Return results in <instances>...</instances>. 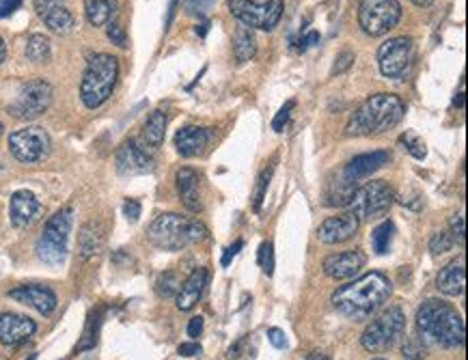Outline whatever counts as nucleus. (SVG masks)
Here are the masks:
<instances>
[{
    "instance_id": "nucleus-1",
    "label": "nucleus",
    "mask_w": 468,
    "mask_h": 360,
    "mask_svg": "<svg viewBox=\"0 0 468 360\" xmlns=\"http://www.w3.org/2000/svg\"><path fill=\"white\" fill-rule=\"evenodd\" d=\"M391 291H393V285L384 274L369 272L365 276L356 279L354 283L341 285L330 296V302L337 308L339 315L352 322H362V320H369L389 300Z\"/></svg>"
},
{
    "instance_id": "nucleus-2",
    "label": "nucleus",
    "mask_w": 468,
    "mask_h": 360,
    "mask_svg": "<svg viewBox=\"0 0 468 360\" xmlns=\"http://www.w3.org/2000/svg\"><path fill=\"white\" fill-rule=\"evenodd\" d=\"M417 332L423 343L455 349L464 345V320L455 308L440 300H425L417 311Z\"/></svg>"
},
{
    "instance_id": "nucleus-3",
    "label": "nucleus",
    "mask_w": 468,
    "mask_h": 360,
    "mask_svg": "<svg viewBox=\"0 0 468 360\" xmlns=\"http://www.w3.org/2000/svg\"><path fill=\"white\" fill-rule=\"evenodd\" d=\"M406 115L403 101L397 95L380 93L369 97L350 119V136H378L393 130Z\"/></svg>"
},
{
    "instance_id": "nucleus-4",
    "label": "nucleus",
    "mask_w": 468,
    "mask_h": 360,
    "mask_svg": "<svg viewBox=\"0 0 468 360\" xmlns=\"http://www.w3.org/2000/svg\"><path fill=\"white\" fill-rule=\"evenodd\" d=\"M205 237H207V227L203 223L179 214H162L147 229V240L158 250H167V252L182 250Z\"/></svg>"
},
{
    "instance_id": "nucleus-5",
    "label": "nucleus",
    "mask_w": 468,
    "mask_h": 360,
    "mask_svg": "<svg viewBox=\"0 0 468 360\" xmlns=\"http://www.w3.org/2000/svg\"><path fill=\"white\" fill-rule=\"evenodd\" d=\"M119 78V61L113 55H93L87 61L82 82H80V99L87 108H99L104 101L113 95V89Z\"/></svg>"
},
{
    "instance_id": "nucleus-6",
    "label": "nucleus",
    "mask_w": 468,
    "mask_h": 360,
    "mask_svg": "<svg viewBox=\"0 0 468 360\" xmlns=\"http://www.w3.org/2000/svg\"><path fill=\"white\" fill-rule=\"evenodd\" d=\"M74 225V210L63 208L55 216H50L41 237L37 240V257L45 266H61L67 259V240Z\"/></svg>"
},
{
    "instance_id": "nucleus-7",
    "label": "nucleus",
    "mask_w": 468,
    "mask_h": 360,
    "mask_svg": "<svg viewBox=\"0 0 468 360\" xmlns=\"http://www.w3.org/2000/svg\"><path fill=\"white\" fill-rule=\"evenodd\" d=\"M406 326V315L399 306H389L386 311H382L360 337V345L367 351H386L403 332Z\"/></svg>"
},
{
    "instance_id": "nucleus-8",
    "label": "nucleus",
    "mask_w": 468,
    "mask_h": 360,
    "mask_svg": "<svg viewBox=\"0 0 468 360\" xmlns=\"http://www.w3.org/2000/svg\"><path fill=\"white\" fill-rule=\"evenodd\" d=\"M401 20L399 0H360L358 24L372 37H382Z\"/></svg>"
},
{
    "instance_id": "nucleus-9",
    "label": "nucleus",
    "mask_w": 468,
    "mask_h": 360,
    "mask_svg": "<svg viewBox=\"0 0 468 360\" xmlns=\"http://www.w3.org/2000/svg\"><path fill=\"white\" fill-rule=\"evenodd\" d=\"M395 201L393 190L384 181H369L362 188H356L352 196V214L358 220H378L389 214Z\"/></svg>"
},
{
    "instance_id": "nucleus-10",
    "label": "nucleus",
    "mask_w": 468,
    "mask_h": 360,
    "mask_svg": "<svg viewBox=\"0 0 468 360\" xmlns=\"http://www.w3.org/2000/svg\"><path fill=\"white\" fill-rule=\"evenodd\" d=\"M229 11L246 28L272 30L281 22L283 0H266V3H255V0H229Z\"/></svg>"
},
{
    "instance_id": "nucleus-11",
    "label": "nucleus",
    "mask_w": 468,
    "mask_h": 360,
    "mask_svg": "<svg viewBox=\"0 0 468 360\" xmlns=\"http://www.w3.org/2000/svg\"><path fill=\"white\" fill-rule=\"evenodd\" d=\"M50 149H52V140H50L48 132L37 125L16 130L9 136L11 156L22 164H37V162L45 160Z\"/></svg>"
},
{
    "instance_id": "nucleus-12",
    "label": "nucleus",
    "mask_w": 468,
    "mask_h": 360,
    "mask_svg": "<svg viewBox=\"0 0 468 360\" xmlns=\"http://www.w3.org/2000/svg\"><path fill=\"white\" fill-rule=\"evenodd\" d=\"M52 84L41 80V78H35L30 82H26L16 101L9 106V115L16 117V119H37L39 115H43L50 104H52Z\"/></svg>"
},
{
    "instance_id": "nucleus-13",
    "label": "nucleus",
    "mask_w": 468,
    "mask_h": 360,
    "mask_svg": "<svg viewBox=\"0 0 468 360\" xmlns=\"http://www.w3.org/2000/svg\"><path fill=\"white\" fill-rule=\"evenodd\" d=\"M412 59H414V45L410 37H393L384 41L378 50L380 72L384 78L391 80H401L410 72Z\"/></svg>"
},
{
    "instance_id": "nucleus-14",
    "label": "nucleus",
    "mask_w": 468,
    "mask_h": 360,
    "mask_svg": "<svg viewBox=\"0 0 468 360\" xmlns=\"http://www.w3.org/2000/svg\"><path fill=\"white\" fill-rule=\"evenodd\" d=\"M115 162L121 175H147L155 169V160L147 153L145 145H140L134 138H128L117 149Z\"/></svg>"
},
{
    "instance_id": "nucleus-15",
    "label": "nucleus",
    "mask_w": 468,
    "mask_h": 360,
    "mask_svg": "<svg viewBox=\"0 0 468 360\" xmlns=\"http://www.w3.org/2000/svg\"><path fill=\"white\" fill-rule=\"evenodd\" d=\"M35 11L41 22L57 35H69L76 26V20L63 0H35Z\"/></svg>"
},
{
    "instance_id": "nucleus-16",
    "label": "nucleus",
    "mask_w": 468,
    "mask_h": 360,
    "mask_svg": "<svg viewBox=\"0 0 468 360\" xmlns=\"http://www.w3.org/2000/svg\"><path fill=\"white\" fill-rule=\"evenodd\" d=\"M9 298H13L20 304H26L35 308L41 315H52L57 308V293L45 285H20L9 291Z\"/></svg>"
},
{
    "instance_id": "nucleus-17",
    "label": "nucleus",
    "mask_w": 468,
    "mask_h": 360,
    "mask_svg": "<svg viewBox=\"0 0 468 360\" xmlns=\"http://www.w3.org/2000/svg\"><path fill=\"white\" fill-rule=\"evenodd\" d=\"M358 227H360V220L352 212H345V214L326 218L318 229V237L322 244H328V246L343 244L356 235Z\"/></svg>"
},
{
    "instance_id": "nucleus-18",
    "label": "nucleus",
    "mask_w": 468,
    "mask_h": 360,
    "mask_svg": "<svg viewBox=\"0 0 468 360\" xmlns=\"http://www.w3.org/2000/svg\"><path fill=\"white\" fill-rule=\"evenodd\" d=\"M367 257L360 250H347V252H337L324 259V272L326 276L335 281H347L354 279L362 268H365Z\"/></svg>"
},
{
    "instance_id": "nucleus-19",
    "label": "nucleus",
    "mask_w": 468,
    "mask_h": 360,
    "mask_svg": "<svg viewBox=\"0 0 468 360\" xmlns=\"http://www.w3.org/2000/svg\"><path fill=\"white\" fill-rule=\"evenodd\" d=\"M37 332V324L18 313H0V343L3 345H20L26 343Z\"/></svg>"
},
{
    "instance_id": "nucleus-20",
    "label": "nucleus",
    "mask_w": 468,
    "mask_h": 360,
    "mask_svg": "<svg viewBox=\"0 0 468 360\" xmlns=\"http://www.w3.org/2000/svg\"><path fill=\"white\" fill-rule=\"evenodd\" d=\"M391 162V153L389 151H372V153H362V156H356L352 158L345 169L341 171V177L347 179V181H360L369 177L372 173L380 171L384 164Z\"/></svg>"
},
{
    "instance_id": "nucleus-21",
    "label": "nucleus",
    "mask_w": 468,
    "mask_h": 360,
    "mask_svg": "<svg viewBox=\"0 0 468 360\" xmlns=\"http://www.w3.org/2000/svg\"><path fill=\"white\" fill-rule=\"evenodd\" d=\"M41 212V203L37 201V196L30 190H18L11 196V208H9V216H11V225L16 229H24L28 227Z\"/></svg>"
},
{
    "instance_id": "nucleus-22",
    "label": "nucleus",
    "mask_w": 468,
    "mask_h": 360,
    "mask_svg": "<svg viewBox=\"0 0 468 360\" xmlns=\"http://www.w3.org/2000/svg\"><path fill=\"white\" fill-rule=\"evenodd\" d=\"M207 279H210V274H207L205 268L192 270V274L182 283V287H179V291L175 296L179 311H192V308L199 304V300H201V296L205 291Z\"/></svg>"
},
{
    "instance_id": "nucleus-23",
    "label": "nucleus",
    "mask_w": 468,
    "mask_h": 360,
    "mask_svg": "<svg viewBox=\"0 0 468 360\" xmlns=\"http://www.w3.org/2000/svg\"><path fill=\"white\" fill-rule=\"evenodd\" d=\"M177 192H179V198L184 203V208L192 214H199L203 210V203H201V177L196 175V171L184 167L177 171Z\"/></svg>"
},
{
    "instance_id": "nucleus-24",
    "label": "nucleus",
    "mask_w": 468,
    "mask_h": 360,
    "mask_svg": "<svg viewBox=\"0 0 468 360\" xmlns=\"http://www.w3.org/2000/svg\"><path fill=\"white\" fill-rule=\"evenodd\" d=\"M210 142V132L203 130V128H182L175 134V149L182 158H194L199 153H203V149Z\"/></svg>"
},
{
    "instance_id": "nucleus-25",
    "label": "nucleus",
    "mask_w": 468,
    "mask_h": 360,
    "mask_svg": "<svg viewBox=\"0 0 468 360\" xmlns=\"http://www.w3.org/2000/svg\"><path fill=\"white\" fill-rule=\"evenodd\" d=\"M464 285H466V268H464L462 259L447 264L436 276V289L445 296H451V298L462 296Z\"/></svg>"
},
{
    "instance_id": "nucleus-26",
    "label": "nucleus",
    "mask_w": 468,
    "mask_h": 360,
    "mask_svg": "<svg viewBox=\"0 0 468 360\" xmlns=\"http://www.w3.org/2000/svg\"><path fill=\"white\" fill-rule=\"evenodd\" d=\"M104 246V227L101 223H84L78 233V257L82 261H89L91 257L99 254Z\"/></svg>"
},
{
    "instance_id": "nucleus-27",
    "label": "nucleus",
    "mask_w": 468,
    "mask_h": 360,
    "mask_svg": "<svg viewBox=\"0 0 468 360\" xmlns=\"http://www.w3.org/2000/svg\"><path fill=\"white\" fill-rule=\"evenodd\" d=\"M167 134V115L162 111H153L143 125V145L158 149Z\"/></svg>"
},
{
    "instance_id": "nucleus-28",
    "label": "nucleus",
    "mask_w": 468,
    "mask_h": 360,
    "mask_svg": "<svg viewBox=\"0 0 468 360\" xmlns=\"http://www.w3.org/2000/svg\"><path fill=\"white\" fill-rule=\"evenodd\" d=\"M356 192V184L347 181L343 177H339L337 181H330L326 188V205L328 208H345V205L352 203V196Z\"/></svg>"
},
{
    "instance_id": "nucleus-29",
    "label": "nucleus",
    "mask_w": 468,
    "mask_h": 360,
    "mask_svg": "<svg viewBox=\"0 0 468 360\" xmlns=\"http://www.w3.org/2000/svg\"><path fill=\"white\" fill-rule=\"evenodd\" d=\"M84 16L91 26H106L115 16V3L113 0H87Z\"/></svg>"
},
{
    "instance_id": "nucleus-30",
    "label": "nucleus",
    "mask_w": 468,
    "mask_h": 360,
    "mask_svg": "<svg viewBox=\"0 0 468 360\" xmlns=\"http://www.w3.org/2000/svg\"><path fill=\"white\" fill-rule=\"evenodd\" d=\"M257 52V43H255V37L250 33V28L246 26H240L235 30V37H233V55L240 63H246L255 57Z\"/></svg>"
},
{
    "instance_id": "nucleus-31",
    "label": "nucleus",
    "mask_w": 468,
    "mask_h": 360,
    "mask_svg": "<svg viewBox=\"0 0 468 360\" xmlns=\"http://www.w3.org/2000/svg\"><path fill=\"white\" fill-rule=\"evenodd\" d=\"M52 57V45L45 35H30L26 43V59L33 63H48Z\"/></svg>"
},
{
    "instance_id": "nucleus-32",
    "label": "nucleus",
    "mask_w": 468,
    "mask_h": 360,
    "mask_svg": "<svg viewBox=\"0 0 468 360\" xmlns=\"http://www.w3.org/2000/svg\"><path fill=\"white\" fill-rule=\"evenodd\" d=\"M99 326H101V311H93L87 320V326H84V332L76 345V354L80 351H87V349H93L97 345V337H99Z\"/></svg>"
},
{
    "instance_id": "nucleus-33",
    "label": "nucleus",
    "mask_w": 468,
    "mask_h": 360,
    "mask_svg": "<svg viewBox=\"0 0 468 360\" xmlns=\"http://www.w3.org/2000/svg\"><path fill=\"white\" fill-rule=\"evenodd\" d=\"M393 223L391 220H384L380 223L374 231H372V248L376 254H386L389 248H391V242H393Z\"/></svg>"
},
{
    "instance_id": "nucleus-34",
    "label": "nucleus",
    "mask_w": 468,
    "mask_h": 360,
    "mask_svg": "<svg viewBox=\"0 0 468 360\" xmlns=\"http://www.w3.org/2000/svg\"><path fill=\"white\" fill-rule=\"evenodd\" d=\"M179 287H182V281H179L177 272H173V270H167L155 279V291H158L160 298H175Z\"/></svg>"
},
{
    "instance_id": "nucleus-35",
    "label": "nucleus",
    "mask_w": 468,
    "mask_h": 360,
    "mask_svg": "<svg viewBox=\"0 0 468 360\" xmlns=\"http://www.w3.org/2000/svg\"><path fill=\"white\" fill-rule=\"evenodd\" d=\"M272 173H274V167L262 171V175L257 177V184H255V194H252V210L259 212L264 205V198H266V192H268V186H270V179H272Z\"/></svg>"
},
{
    "instance_id": "nucleus-36",
    "label": "nucleus",
    "mask_w": 468,
    "mask_h": 360,
    "mask_svg": "<svg viewBox=\"0 0 468 360\" xmlns=\"http://www.w3.org/2000/svg\"><path fill=\"white\" fill-rule=\"evenodd\" d=\"M399 145H403V149L410 153L414 160H425V156H428L425 142H423L421 138H417L414 134H410V132H406V134L399 136Z\"/></svg>"
},
{
    "instance_id": "nucleus-37",
    "label": "nucleus",
    "mask_w": 468,
    "mask_h": 360,
    "mask_svg": "<svg viewBox=\"0 0 468 360\" xmlns=\"http://www.w3.org/2000/svg\"><path fill=\"white\" fill-rule=\"evenodd\" d=\"M401 358L403 360H423L428 358V347L419 337H410L401 345Z\"/></svg>"
},
{
    "instance_id": "nucleus-38",
    "label": "nucleus",
    "mask_w": 468,
    "mask_h": 360,
    "mask_svg": "<svg viewBox=\"0 0 468 360\" xmlns=\"http://www.w3.org/2000/svg\"><path fill=\"white\" fill-rule=\"evenodd\" d=\"M257 264L262 268V272L266 276H272L274 274V248L270 242H264L257 250Z\"/></svg>"
},
{
    "instance_id": "nucleus-39",
    "label": "nucleus",
    "mask_w": 468,
    "mask_h": 360,
    "mask_svg": "<svg viewBox=\"0 0 468 360\" xmlns=\"http://www.w3.org/2000/svg\"><path fill=\"white\" fill-rule=\"evenodd\" d=\"M453 246H455V240L451 237L449 231H438V233H434V237L430 240V250H432V254L449 252Z\"/></svg>"
},
{
    "instance_id": "nucleus-40",
    "label": "nucleus",
    "mask_w": 468,
    "mask_h": 360,
    "mask_svg": "<svg viewBox=\"0 0 468 360\" xmlns=\"http://www.w3.org/2000/svg\"><path fill=\"white\" fill-rule=\"evenodd\" d=\"M294 106H296V101L289 99L287 104L277 113V117H274V121H272V130H274V132H283V130H285V125H287V121H289V117H291Z\"/></svg>"
},
{
    "instance_id": "nucleus-41",
    "label": "nucleus",
    "mask_w": 468,
    "mask_h": 360,
    "mask_svg": "<svg viewBox=\"0 0 468 360\" xmlns=\"http://www.w3.org/2000/svg\"><path fill=\"white\" fill-rule=\"evenodd\" d=\"M216 0H186V11L190 16H203L214 7Z\"/></svg>"
},
{
    "instance_id": "nucleus-42",
    "label": "nucleus",
    "mask_w": 468,
    "mask_h": 360,
    "mask_svg": "<svg viewBox=\"0 0 468 360\" xmlns=\"http://www.w3.org/2000/svg\"><path fill=\"white\" fill-rule=\"evenodd\" d=\"M106 33H108V39L119 45V47H126L128 45V39H126V33H123V26L117 24V22H108L106 24Z\"/></svg>"
},
{
    "instance_id": "nucleus-43",
    "label": "nucleus",
    "mask_w": 468,
    "mask_h": 360,
    "mask_svg": "<svg viewBox=\"0 0 468 360\" xmlns=\"http://www.w3.org/2000/svg\"><path fill=\"white\" fill-rule=\"evenodd\" d=\"M449 233H451V237L455 240V244L464 246L466 229H464V216H462V214H457V216L451 218V229H449Z\"/></svg>"
},
{
    "instance_id": "nucleus-44",
    "label": "nucleus",
    "mask_w": 468,
    "mask_h": 360,
    "mask_svg": "<svg viewBox=\"0 0 468 360\" xmlns=\"http://www.w3.org/2000/svg\"><path fill=\"white\" fill-rule=\"evenodd\" d=\"M123 216L130 223H136L140 218V203L136 198H126L123 201Z\"/></svg>"
},
{
    "instance_id": "nucleus-45",
    "label": "nucleus",
    "mask_w": 468,
    "mask_h": 360,
    "mask_svg": "<svg viewBox=\"0 0 468 360\" xmlns=\"http://www.w3.org/2000/svg\"><path fill=\"white\" fill-rule=\"evenodd\" d=\"M352 63H354V52H350V50H343V52L335 59L333 74H341V72H345Z\"/></svg>"
},
{
    "instance_id": "nucleus-46",
    "label": "nucleus",
    "mask_w": 468,
    "mask_h": 360,
    "mask_svg": "<svg viewBox=\"0 0 468 360\" xmlns=\"http://www.w3.org/2000/svg\"><path fill=\"white\" fill-rule=\"evenodd\" d=\"M268 341L277 347V349H285L287 347V337L281 328H270L268 330Z\"/></svg>"
},
{
    "instance_id": "nucleus-47",
    "label": "nucleus",
    "mask_w": 468,
    "mask_h": 360,
    "mask_svg": "<svg viewBox=\"0 0 468 360\" xmlns=\"http://www.w3.org/2000/svg\"><path fill=\"white\" fill-rule=\"evenodd\" d=\"M242 246H244V242H242V240H235V242H233V244H231V246L225 250L223 259H221V266H223V268H227V266L231 264V259H233V257H235V254L242 250Z\"/></svg>"
},
{
    "instance_id": "nucleus-48",
    "label": "nucleus",
    "mask_w": 468,
    "mask_h": 360,
    "mask_svg": "<svg viewBox=\"0 0 468 360\" xmlns=\"http://www.w3.org/2000/svg\"><path fill=\"white\" fill-rule=\"evenodd\" d=\"M20 5H22V0H0V18L11 16Z\"/></svg>"
},
{
    "instance_id": "nucleus-49",
    "label": "nucleus",
    "mask_w": 468,
    "mask_h": 360,
    "mask_svg": "<svg viewBox=\"0 0 468 360\" xmlns=\"http://www.w3.org/2000/svg\"><path fill=\"white\" fill-rule=\"evenodd\" d=\"M201 332H203V317H201V315H194V317L188 322V337H190V339H196V337H201Z\"/></svg>"
},
{
    "instance_id": "nucleus-50",
    "label": "nucleus",
    "mask_w": 468,
    "mask_h": 360,
    "mask_svg": "<svg viewBox=\"0 0 468 360\" xmlns=\"http://www.w3.org/2000/svg\"><path fill=\"white\" fill-rule=\"evenodd\" d=\"M177 351H179V356H184V358H192V356H199V354H201V345H199V343H182V345L177 347Z\"/></svg>"
},
{
    "instance_id": "nucleus-51",
    "label": "nucleus",
    "mask_w": 468,
    "mask_h": 360,
    "mask_svg": "<svg viewBox=\"0 0 468 360\" xmlns=\"http://www.w3.org/2000/svg\"><path fill=\"white\" fill-rule=\"evenodd\" d=\"M318 41H320V35H318L316 30H311L308 35H304V37L298 41V47H300V50H306V47H311V45H316Z\"/></svg>"
},
{
    "instance_id": "nucleus-52",
    "label": "nucleus",
    "mask_w": 468,
    "mask_h": 360,
    "mask_svg": "<svg viewBox=\"0 0 468 360\" xmlns=\"http://www.w3.org/2000/svg\"><path fill=\"white\" fill-rule=\"evenodd\" d=\"M242 343H244V339L235 341V345H231V347L227 349V360H238V358H240V354H242Z\"/></svg>"
},
{
    "instance_id": "nucleus-53",
    "label": "nucleus",
    "mask_w": 468,
    "mask_h": 360,
    "mask_svg": "<svg viewBox=\"0 0 468 360\" xmlns=\"http://www.w3.org/2000/svg\"><path fill=\"white\" fill-rule=\"evenodd\" d=\"M306 360H330V358L326 354H322V351H313V354H308Z\"/></svg>"
},
{
    "instance_id": "nucleus-54",
    "label": "nucleus",
    "mask_w": 468,
    "mask_h": 360,
    "mask_svg": "<svg viewBox=\"0 0 468 360\" xmlns=\"http://www.w3.org/2000/svg\"><path fill=\"white\" fill-rule=\"evenodd\" d=\"M5 59H7V45H5L3 37H0V63H3Z\"/></svg>"
},
{
    "instance_id": "nucleus-55",
    "label": "nucleus",
    "mask_w": 468,
    "mask_h": 360,
    "mask_svg": "<svg viewBox=\"0 0 468 360\" xmlns=\"http://www.w3.org/2000/svg\"><path fill=\"white\" fill-rule=\"evenodd\" d=\"M453 104H455V106H459V108H464V91H459V93L455 95Z\"/></svg>"
},
{
    "instance_id": "nucleus-56",
    "label": "nucleus",
    "mask_w": 468,
    "mask_h": 360,
    "mask_svg": "<svg viewBox=\"0 0 468 360\" xmlns=\"http://www.w3.org/2000/svg\"><path fill=\"white\" fill-rule=\"evenodd\" d=\"M207 26H210V24H207V22H201V24L196 26V35H199V37H205V33H207Z\"/></svg>"
},
{
    "instance_id": "nucleus-57",
    "label": "nucleus",
    "mask_w": 468,
    "mask_h": 360,
    "mask_svg": "<svg viewBox=\"0 0 468 360\" xmlns=\"http://www.w3.org/2000/svg\"><path fill=\"white\" fill-rule=\"evenodd\" d=\"M410 3H414L417 7H430V5L434 3V0H410Z\"/></svg>"
},
{
    "instance_id": "nucleus-58",
    "label": "nucleus",
    "mask_w": 468,
    "mask_h": 360,
    "mask_svg": "<svg viewBox=\"0 0 468 360\" xmlns=\"http://www.w3.org/2000/svg\"><path fill=\"white\" fill-rule=\"evenodd\" d=\"M3 130H5V128H3V123H0V136H3Z\"/></svg>"
},
{
    "instance_id": "nucleus-59",
    "label": "nucleus",
    "mask_w": 468,
    "mask_h": 360,
    "mask_svg": "<svg viewBox=\"0 0 468 360\" xmlns=\"http://www.w3.org/2000/svg\"><path fill=\"white\" fill-rule=\"evenodd\" d=\"M372 360H386V358H372Z\"/></svg>"
},
{
    "instance_id": "nucleus-60",
    "label": "nucleus",
    "mask_w": 468,
    "mask_h": 360,
    "mask_svg": "<svg viewBox=\"0 0 468 360\" xmlns=\"http://www.w3.org/2000/svg\"><path fill=\"white\" fill-rule=\"evenodd\" d=\"M28 360H35V356H30V358H28Z\"/></svg>"
}]
</instances>
